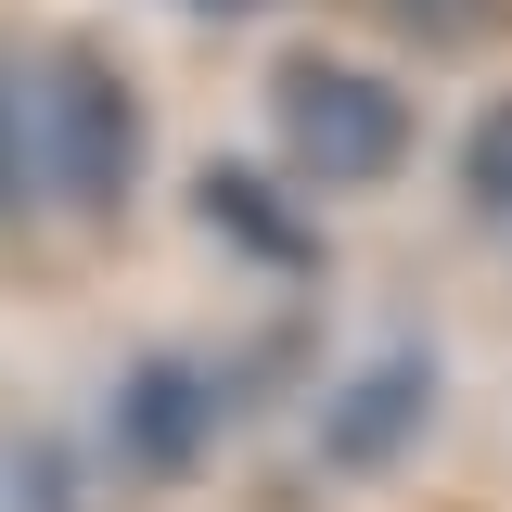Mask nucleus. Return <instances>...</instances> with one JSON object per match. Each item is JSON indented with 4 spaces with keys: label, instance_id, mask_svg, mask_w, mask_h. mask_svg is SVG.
<instances>
[{
    "label": "nucleus",
    "instance_id": "nucleus-1",
    "mask_svg": "<svg viewBox=\"0 0 512 512\" xmlns=\"http://www.w3.org/2000/svg\"><path fill=\"white\" fill-rule=\"evenodd\" d=\"M423 154V116L384 64L333 52V39H295L269 64V167L308 192H384L397 167Z\"/></svg>",
    "mask_w": 512,
    "mask_h": 512
},
{
    "label": "nucleus",
    "instance_id": "nucleus-2",
    "mask_svg": "<svg viewBox=\"0 0 512 512\" xmlns=\"http://www.w3.org/2000/svg\"><path fill=\"white\" fill-rule=\"evenodd\" d=\"M154 180V116L141 77L103 39H52L39 52V205H64L77 231H116Z\"/></svg>",
    "mask_w": 512,
    "mask_h": 512
},
{
    "label": "nucleus",
    "instance_id": "nucleus-3",
    "mask_svg": "<svg viewBox=\"0 0 512 512\" xmlns=\"http://www.w3.org/2000/svg\"><path fill=\"white\" fill-rule=\"evenodd\" d=\"M218 423H231V384L205 346H141L116 372V461L141 487H192L218 461Z\"/></svg>",
    "mask_w": 512,
    "mask_h": 512
},
{
    "label": "nucleus",
    "instance_id": "nucleus-4",
    "mask_svg": "<svg viewBox=\"0 0 512 512\" xmlns=\"http://www.w3.org/2000/svg\"><path fill=\"white\" fill-rule=\"evenodd\" d=\"M436 397H448V384H436V346H410V333H397V346H372L359 372L320 397V474H346V487L397 474L410 448L436 436Z\"/></svg>",
    "mask_w": 512,
    "mask_h": 512
},
{
    "label": "nucleus",
    "instance_id": "nucleus-5",
    "mask_svg": "<svg viewBox=\"0 0 512 512\" xmlns=\"http://www.w3.org/2000/svg\"><path fill=\"white\" fill-rule=\"evenodd\" d=\"M192 218L244 256V269H282V282H320V256H333L320 218H308V180H282L269 154H205L192 167Z\"/></svg>",
    "mask_w": 512,
    "mask_h": 512
},
{
    "label": "nucleus",
    "instance_id": "nucleus-6",
    "mask_svg": "<svg viewBox=\"0 0 512 512\" xmlns=\"http://www.w3.org/2000/svg\"><path fill=\"white\" fill-rule=\"evenodd\" d=\"M39 218V52L0 39V231Z\"/></svg>",
    "mask_w": 512,
    "mask_h": 512
},
{
    "label": "nucleus",
    "instance_id": "nucleus-7",
    "mask_svg": "<svg viewBox=\"0 0 512 512\" xmlns=\"http://www.w3.org/2000/svg\"><path fill=\"white\" fill-rule=\"evenodd\" d=\"M372 26L397 39V52H436V64H461V52H487L512 26V0H372Z\"/></svg>",
    "mask_w": 512,
    "mask_h": 512
},
{
    "label": "nucleus",
    "instance_id": "nucleus-8",
    "mask_svg": "<svg viewBox=\"0 0 512 512\" xmlns=\"http://www.w3.org/2000/svg\"><path fill=\"white\" fill-rule=\"evenodd\" d=\"M448 180H461V205H474V218H500V231H512V90H500V103H474L461 167H448Z\"/></svg>",
    "mask_w": 512,
    "mask_h": 512
},
{
    "label": "nucleus",
    "instance_id": "nucleus-9",
    "mask_svg": "<svg viewBox=\"0 0 512 512\" xmlns=\"http://www.w3.org/2000/svg\"><path fill=\"white\" fill-rule=\"evenodd\" d=\"M180 13H205V26H244V13H269V0H180Z\"/></svg>",
    "mask_w": 512,
    "mask_h": 512
}]
</instances>
